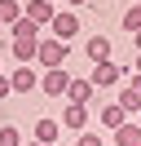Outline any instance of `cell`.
<instances>
[{"label": "cell", "mask_w": 141, "mask_h": 146, "mask_svg": "<svg viewBox=\"0 0 141 146\" xmlns=\"http://www.w3.org/2000/svg\"><path fill=\"white\" fill-rule=\"evenodd\" d=\"M84 5H88V0H66V9H84Z\"/></svg>", "instance_id": "7402d4cb"}, {"label": "cell", "mask_w": 141, "mask_h": 146, "mask_svg": "<svg viewBox=\"0 0 141 146\" xmlns=\"http://www.w3.org/2000/svg\"><path fill=\"white\" fill-rule=\"evenodd\" d=\"M62 128H70V133H88V106H75V102H66L57 115Z\"/></svg>", "instance_id": "5b68a950"}, {"label": "cell", "mask_w": 141, "mask_h": 146, "mask_svg": "<svg viewBox=\"0 0 141 146\" xmlns=\"http://www.w3.org/2000/svg\"><path fill=\"white\" fill-rule=\"evenodd\" d=\"M0 75H5V71H0Z\"/></svg>", "instance_id": "f1b7e54d"}, {"label": "cell", "mask_w": 141, "mask_h": 146, "mask_svg": "<svg viewBox=\"0 0 141 146\" xmlns=\"http://www.w3.org/2000/svg\"><path fill=\"white\" fill-rule=\"evenodd\" d=\"M93 80H75V75H70V89H66V102H75V106H88V102H93Z\"/></svg>", "instance_id": "9c48e42d"}, {"label": "cell", "mask_w": 141, "mask_h": 146, "mask_svg": "<svg viewBox=\"0 0 141 146\" xmlns=\"http://www.w3.org/2000/svg\"><path fill=\"white\" fill-rule=\"evenodd\" d=\"M132 71H137V75H141V53H137V66H132Z\"/></svg>", "instance_id": "603a6c76"}, {"label": "cell", "mask_w": 141, "mask_h": 146, "mask_svg": "<svg viewBox=\"0 0 141 146\" xmlns=\"http://www.w3.org/2000/svg\"><path fill=\"white\" fill-rule=\"evenodd\" d=\"M5 98H13V84H9V75H0V102Z\"/></svg>", "instance_id": "ffe728a7"}, {"label": "cell", "mask_w": 141, "mask_h": 146, "mask_svg": "<svg viewBox=\"0 0 141 146\" xmlns=\"http://www.w3.org/2000/svg\"><path fill=\"white\" fill-rule=\"evenodd\" d=\"M115 146H141V124H137V119H128V124H123V128H115Z\"/></svg>", "instance_id": "8fae6325"}, {"label": "cell", "mask_w": 141, "mask_h": 146, "mask_svg": "<svg viewBox=\"0 0 141 146\" xmlns=\"http://www.w3.org/2000/svg\"><path fill=\"white\" fill-rule=\"evenodd\" d=\"M115 102L123 106V115H141V93H137V89H128V84H123V93H119Z\"/></svg>", "instance_id": "9a60e30c"}, {"label": "cell", "mask_w": 141, "mask_h": 146, "mask_svg": "<svg viewBox=\"0 0 141 146\" xmlns=\"http://www.w3.org/2000/svg\"><path fill=\"white\" fill-rule=\"evenodd\" d=\"M66 89H70V71H66V66L40 71V93H44V98H66Z\"/></svg>", "instance_id": "7a4b0ae2"}, {"label": "cell", "mask_w": 141, "mask_h": 146, "mask_svg": "<svg viewBox=\"0 0 141 146\" xmlns=\"http://www.w3.org/2000/svg\"><path fill=\"white\" fill-rule=\"evenodd\" d=\"M22 146H44V142H35V137H31V142H22Z\"/></svg>", "instance_id": "d4e9b609"}, {"label": "cell", "mask_w": 141, "mask_h": 146, "mask_svg": "<svg viewBox=\"0 0 141 146\" xmlns=\"http://www.w3.org/2000/svg\"><path fill=\"white\" fill-rule=\"evenodd\" d=\"M49 5H57V0H49Z\"/></svg>", "instance_id": "484cf974"}, {"label": "cell", "mask_w": 141, "mask_h": 146, "mask_svg": "<svg viewBox=\"0 0 141 146\" xmlns=\"http://www.w3.org/2000/svg\"><path fill=\"white\" fill-rule=\"evenodd\" d=\"M132 5H141V0H132Z\"/></svg>", "instance_id": "83f0119b"}, {"label": "cell", "mask_w": 141, "mask_h": 146, "mask_svg": "<svg viewBox=\"0 0 141 146\" xmlns=\"http://www.w3.org/2000/svg\"><path fill=\"white\" fill-rule=\"evenodd\" d=\"M0 31H5V22H0Z\"/></svg>", "instance_id": "4316f807"}, {"label": "cell", "mask_w": 141, "mask_h": 146, "mask_svg": "<svg viewBox=\"0 0 141 146\" xmlns=\"http://www.w3.org/2000/svg\"><path fill=\"white\" fill-rule=\"evenodd\" d=\"M128 89H137V93H141V75H137V71H132V80H128Z\"/></svg>", "instance_id": "44dd1931"}, {"label": "cell", "mask_w": 141, "mask_h": 146, "mask_svg": "<svg viewBox=\"0 0 141 146\" xmlns=\"http://www.w3.org/2000/svg\"><path fill=\"white\" fill-rule=\"evenodd\" d=\"M137 124H141V119H137Z\"/></svg>", "instance_id": "f546056e"}, {"label": "cell", "mask_w": 141, "mask_h": 146, "mask_svg": "<svg viewBox=\"0 0 141 146\" xmlns=\"http://www.w3.org/2000/svg\"><path fill=\"white\" fill-rule=\"evenodd\" d=\"M9 84H13V93H35L40 89V71H35V66H18V71L9 75Z\"/></svg>", "instance_id": "52a82bcc"}, {"label": "cell", "mask_w": 141, "mask_h": 146, "mask_svg": "<svg viewBox=\"0 0 141 146\" xmlns=\"http://www.w3.org/2000/svg\"><path fill=\"white\" fill-rule=\"evenodd\" d=\"M53 36H57L62 44H70V40L79 36V13H75V9H62V13H53Z\"/></svg>", "instance_id": "3957f363"}, {"label": "cell", "mask_w": 141, "mask_h": 146, "mask_svg": "<svg viewBox=\"0 0 141 146\" xmlns=\"http://www.w3.org/2000/svg\"><path fill=\"white\" fill-rule=\"evenodd\" d=\"M22 13L35 22V27H53V13H57V9H53L49 0H26V5H22Z\"/></svg>", "instance_id": "8992f818"}, {"label": "cell", "mask_w": 141, "mask_h": 146, "mask_svg": "<svg viewBox=\"0 0 141 146\" xmlns=\"http://www.w3.org/2000/svg\"><path fill=\"white\" fill-rule=\"evenodd\" d=\"M119 22H123V31H128V36H137V31H141V5H128Z\"/></svg>", "instance_id": "e0dca14e"}, {"label": "cell", "mask_w": 141, "mask_h": 146, "mask_svg": "<svg viewBox=\"0 0 141 146\" xmlns=\"http://www.w3.org/2000/svg\"><path fill=\"white\" fill-rule=\"evenodd\" d=\"M57 133H62V124H57V119H35V142L53 146V142H57Z\"/></svg>", "instance_id": "4fadbf2b"}, {"label": "cell", "mask_w": 141, "mask_h": 146, "mask_svg": "<svg viewBox=\"0 0 141 146\" xmlns=\"http://www.w3.org/2000/svg\"><path fill=\"white\" fill-rule=\"evenodd\" d=\"M101 124L110 128V133L128 124V115H123V106H119V102H106V106H101Z\"/></svg>", "instance_id": "7c38bea8"}, {"label": "cell", "mask_w": 141, "mask_h": 146, "mask_svg": "<svg viewBox=\"0 0 141 146\" xmlns=\"http://www.w3.org/2000/svg\"><path fill=\"white\" fill-rule=\"evenodd\" d=\"M22 40H31V44L40 40V27H35V22L26 18V13H22V18L13 22V27H9V44H22Z\"/></svg>", "instance_id": "ba28073f"}, {"label": "cell", "mask_w": 141, "mask_h": 146, "mask_svg": "<svg viewBox=\"0 0 141 146\" xmlns=\"http://www.w3.org/2000/svg\"><path fill=\"white\" fill-rule=\"evenodd\" d=\"M132 40H137V53H141V31H137V36H132Z\"/></svg>", "instance_id": "cb8c5ba5"}, {"label": "cell", "mask_w": 141, "mask_h": 146, "mask_svg": "<svg viewBox=\"0 0 141 146\" xmlns=\"http://www.w3.org/2000/svg\"><path fill=\"white\" fill-rule=\"evenodd\" d=\"M22 142H26V137L18 133L13 124H5V128H0V146H22Z\"/></svg>", "instance_id": "ac0fdd59"}, {"label": "cell", "mask_w": 141, "mask_h": 146, "mask_svg": "<svg viewBox=\"0 0 141 146\" xmlns=\"http://www.w3.org/2000/svg\"><path fill=\"white\" fill-rule=\"evenodd\" d=\"M84 53L93 58V66H97V62H110V36H88Z\"/></svg>", "instance_id": "30bf717a"}, {"label": "cell", "mask_w": 141, "mask_h": 146, "mask_svg": "<svg viewBox=\"0 0 141 146\" xmlns=\"http://www.w3.org/2000/svg\"><path fill=\"white\" fill-rule=\"evenodd\" d=\"M35 66H40V71H57V66H66V44H62L57 36H40Z\"/></svg>", "instance_id": "6da1fadb"}, {"label": "cell", "mask_w": 141, "mask_h": 146, "mask_svg": "<svg viewBox=\"0 0 141 146\" xmlns=\"http://www.w3.org/2000/svg\"><path fill=\"white\" fill-rule=\"evenodd\" d=\"M35 49H40V40H22V44H9V53L18 58V66H35Z\"/></svg>", "instance_id": "5bb4252c"}, {"label": "cell", "mask_w": 141, "mask_h": 146, "mask_svg": "<svg viewBox=\"0 0 141 146\" xmlns=\"http://www.w3.org/2000/svg\"><path fill=\"white\" fill-rule=\"evenodd\" d=\"M75 146H106V142H101V133H93V128H88V133L75 137Z\"/></svg>", "instance_id": "d6986e66"}, {"label": "cell", "mask_w": 141, "mask_h": 146, "mask_svg": "<svg viewBox=\"0 0 141 146\" xmlns=\"http://www.w3.org/2000/svg\"><path fill=\"white\" fill-rule=\"evenodd\" d=\"M88 80H93V89H101V93H106V89H110V84H119V80H123V66L115 62V58H110V62H97Z\"/></svg>", "instance_id": "277c9868"}, {"label": "cell", "mask_w": 141, "mask_h": 146, "mask_svg": "<svg viewBox=\"0 0 141 146\" xmlns=\"http://www.w3.org/2000/svg\"><path fill=\"white\" fill-rule=\"evenodd\" d=\"M18 18H22V5H18V0H0V22H5V31L13 27Z\"/></svg>", "instance_id": "2e32d148"}]
</instances>
